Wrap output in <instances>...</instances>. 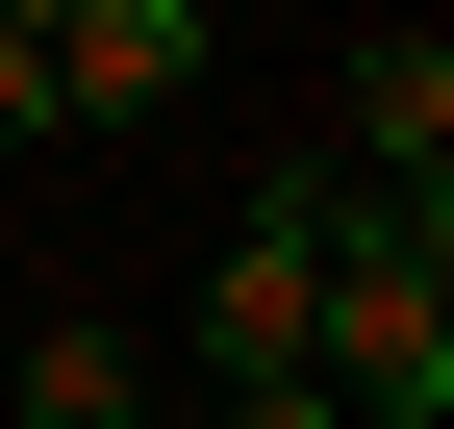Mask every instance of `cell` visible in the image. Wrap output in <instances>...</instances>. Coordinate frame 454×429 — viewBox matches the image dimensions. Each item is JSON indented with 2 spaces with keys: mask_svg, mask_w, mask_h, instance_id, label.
<instances>
[{
  "mask_svg": "<svg viewBox=\"0 0 454 429\" xmlns=\"http://www.w3.org/2000/svg\"><path fill=\"white\" fill-rule=\"evenodd\" d=\"M303 379H328V429H454V228H429V202H354V177H328Z\"/></svg>",
  "mask_w": 454,
  "mask_h": 429,
  "instance_id": "1",
  "label": "cell"
},
{
  "mask_svg": "<svg viewBox=\"0 0 454 429\" xmlns=\"http://www.w3.org/2000/svg\"><path fill=\"white\" fill-rule=\"evenodd\" d=\"M303 303H328V152H303V177H253V228H227V278H202V379H177V404H278V379H303Z\"/></svg>",
  "mask_w": 454,
  "mask_h": 429,
  "instance_id": "2",
  "label": "cell"
},
{
  "mask_svg": "<svg viewBox=\"0 0 454 429\" xmlns=\"http://www.w3.org/2000/svg\"><path fill=\"white\" fill-rule=\"evenodd\" d=\"M328 177H354V202H429L454 177V51L429 26H354V51H328Z\"/></svg>",
  "mask_w": 454,
  "mask_h": 429,
  "instance_id": "3",
  "label": "cell"
},
{
  "mask_svg": "<svg viewBox=\"0 0 454 429\" xmlns=\"http://www.w3.org/2000/svg\"><path fill=\"white\" fill-rule=\"evenodd\" d=\"M51 51V127H152V101H202V0H26Z\"/></svg>",
  "mask_w": 454,
  "mask_h": 429,
  "instance_id": "4",
  "label": "cell"
},
{
  "mask_svg": "<svg viewBox=\"0 0 454 429\" xmlns=\"http://www.w3.org/2000/svg\"><path fill=\"white\" fill-rule=\"evenodd\" d=\"M0 429H152V354L127 329H26L0 354Z\"/></svg>",
  "mask_w": 454,
  "mask_h": 429,
  "instance_id": "5",
  "label": "cell"
},
{
  "mask_svg": "<svg viewBox=\"0 0 454 429\" xmlns=\"http://www.w3.org/2000/svg\"><path fill=\"white\" fill-rule=\"evenodd\" d=\"M0 152H51V51H26V0H0Z\"/></svg>",
  "mask_w": 454,
  "mask_h": 429,
  "instance_id": "6",
  "label": "cell"
},
{
  "mask_svg": "<svg viewBox=\"0 0 454 429\" xmlns=\"http://www.w3.org/2000/svg\"><path fill=\"white\" fill-rule=\"evenodd\" d=\"M0 354H26V329H0Z\"/></svg>",
  "mask_w": 454,
  "mask_h": 429,
  "instance_id": "7",
  "label": "cell"
}]
</instances>
